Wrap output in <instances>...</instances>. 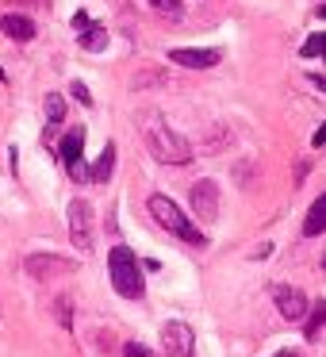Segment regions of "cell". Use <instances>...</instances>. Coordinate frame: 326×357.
Returning a JSON list of instances; mask_svg holds the SVG:
<instances>
[{"instance_id":"8992f818","label":"cell","mask_w":326,"mask_h":357,"mask_svg":"<svg viewBox=\"0 0 326 357\" xmlns=\"http://www.w3.org/2000/svg\"><path fill=\"white\" fill-rule=\"evenodd\" d=\"M162 346L169 357H192L196 349V334L188 323H180V319H173V323L162 326Z\"/></svg>"},{"instance_id":"7a4b0ae2","label":"cell","mask_w":326,"mask_h":357,"mask_svg":"<svg viewBox=\"0 0 326 357\" xmlns=\"http://www.w3.org/2000/svg\"><path fill=\"white\" fill-rule=\"evenodd\" d=\"M108 273H111V284L123 300H142L146 284H142V265L134 257L131 246H111L108 254Z\"/></svg>"},{"instance_id":"d4e9b609","label":"cell","mask_w":326,"mask_h":357,"mask_svg":"<svg viewBox=\"0 0 326 357\" xmlns=\"http://www.w3.org/2000/svg\"><path fill=\"white\" fill-rule=\"evenodd\" d=\"M0 85H4V70H0Z\"/></svg>"},{"instance_id":"6da1fadb","label":"cell","mask_w":326,"mask_h":357,"mask_svg":"<svg viewBox=\"0 0 326 357\" xmlns=\"http://www.w3.org/2000/svg\"><path fill=\"white\" fill-rule=\"evenodd\" d=\"M142 142H146V150L157 158V162H165V165H188L192 162V146H188V139L173 131L157 112H146V116H142Z\"/></svg>"},{"instance_id":"5b68a950","label":"cell","mask_w":326,"mask_h":357,"mask_svg":"<svg viewBox=\"0 0 326 357\" xmlns=\"http://www.w3.org/2000/svg\"><path fill=\"white\" fill-rule=\"evenodd\" d=\"M70 238L77 250H93V208H88L85 200H70Z\"/></svg>"},{"instance_id":"484cf974","label":"cell","mask_w":326,"mask_h":357,"mask_svg":"<svg viewBox=\"0 0 326 357\" xmlns=\"http://www.w3.org/2000/svg\"><path fill=\"white\" fill-rule=\"evenodd\" d=\"M27 4H31V0H27Z\"/></svg>"},{"instance_id":"3957f363","label":"cell","mask_w":326,"mask_h":357,"mask_svg":"<svg viewBox=\"0 0 326 357\" xmlns=\"http://www.w3.org/2000/svg\"><path fill=\"white\" fill-rule=\"evenodd\" d=\"M146 208H150V215H154V223H162L169 234L185 238L188 246H203V242H208V238H203V231H200L196 223H188V219H185V211H180L177 204L169 200V196L154 192V196L146 200Z\"/></svg>"},{"instance_id":"9c48e42d","label":"cell","mask_w":326,"mask_h":357,"mask_svg":"<svg viewBox=\"0 0 326 357\" xmlns=\"http://www.w3.org/2000/svg\"><path fill=\"white\" fill-rule=\"evenodd\" d=\"M188 200H192V211L200 215V223H215V215H219V188H215V181H196L192 192H188Z\"/></svg>"},{"instance_id":"d6986e66","label":"cell","mask_w":326,"mask_h":357,"mask_svg":"<svg viewBox=\"0 0 326 357\" xmlns=\"http://www.w3.org/2000/svg\"><path fill=\"white\" fill-rule=\"evenodd\" d=\"M70 93H73V100H81L85 108H93V93L85 89V81H73V85H70Z\"/></svg>"},{"instance_id":"7c38bea8","label":"cell","mask_w":326,"mask_h":357,"mask_svg":"<svg viewBox=\"0 0 326 357\" xmlns=\"http://www.w3.org/2000/svg\"><path fill=\"white\" fill-rule=\"evenodd\" d=\"M81 146H85V131H81V127H73V131L62 139V150H58V154H62V162L65 165L81 162Z\"/></svg>"},{"instance_id":"7402d4cb","label":"cell","mask_w":326,"mask_h":357,"mask_svg":"<svg viewBox=\"0 0 326 357\" xmlns=\"http://www.w3.org/2000/svg\"><path fill=\"white\" fill-rule=\"evenodd\" d=\"M123 354H127V357H154L146 346H139V342H131V346H123Z\"/></svg>"},{"instance_id":"4fadbf2b","label":"cell","mask_w":326,"mask_h":357,"mask_svg":"<svg viewBox=\"0 0 326 357\" xmlns=\"http://www.w3.org/2000/svg\"><path fill=\"white\" fill-rule=\"evenodd\" d=\"M81 47L93 50V54H100V50L108 47V31H104V27H93V24H88L85 31H81Z\"/></svg>"},{"instance_id":"277c9868","label":"cell","mask_w":326,"mask_h":357,"mask_svg":"<svg viewBox=\"0 0 326 357\" xmlns=\"http://www.w3.org/2000/svg\"><path fill=\"white\" fill-rule=\"evenodd\" d=\"M27 273H31V280L47 284V280L62 277V273H77V261L73 257H58V254H31L27 257Z\"/></svg>"},{"instance_id":"ba28073f","label":"cell","mask_w":326,"mask_h":357,"mask_svg":"<svg viewBox=\"0 0 326 357\" xmlns=\"http://www.w3.org/2000/svg\"><path fill=\"white\" fill-rule=\"evenodd\" d=\"M169 62L185 66V70H211V66L223 62V50H211V47H173L169 50Z\"/></svg>"},{"instance_id":"ffe728a7","label":"cell","mask_w":326,"mask_h":357,"mask_svg":"<svg viewBox=\"0 0 326 357\" xmlns=\"http://www.w3.org/2000/svg\"><path fill=\"white\" fill-rule=\"evenodd\" d=\"M70 169V177L77 181V185H85V181H93V173H88V165L85 162H73V165H65Z\"/></svg>"},{"instance_id":"30bf717a","label":"cell","mask_w":326,"mask_h":357,"mask_svg":"<svg viewBox=\"0 0 326 357\" xmlns=\"http://www.w3.org/2000/svg\"><path fill=\"white\" fill-rule=\"evenodd\" d=\"M0 31L8 35V39H16V43H31L35 39V24L27 16H0Z\"/></svg>"},{"instance_id":"44dd1931","label":"cell","mask_w":326,"mask_h":357,"mask_svg":"<svg viewBox=\"0 0 326 357\" xmlns=\"http://www.w3.org/2000/svg\"><path fill=\"white\" fill-rule=\"evenodd\" d=\"M323 334V303L315 307V315H311V326H307V338H318Z\"/></svg>"},{"instance_id":"52a82bcc","label":"cell","mask_w":326,"mask_h":357,"mask_svg":"<svg viewBox=\"0 0 326 357\" xmlns=\"http://www.w3.org/2000/svg\"><path fill=\"white\" fill-rule=\"evenodd\" d=\"M272 303H277V311L288 323H300V319L307 315V296L295 284H272Z\"/></svg>"},{"instance_id":"8fae6325","label":"cell","mask_w":326,"mask_h":357,"mask_svg":"<svg viewBox=\"0 0 326 357\" xmlns=\"http://www.w3.org/2000/svg\"><path fill=\"white\" fill-rule=\"evenodd\" d=\"M111 169H116V146H104L100 150V158H96V165H88V173H93V181L96 185H108L111 181Z\"/></svg>"},{"instance_id":"5bb4252c","label":"cell","mask_w":326,"mask_h":357,"mask_svg":"<svg viewBox=\"0 0 326 357\" xmlns=\"http://www.w3.org/2000/svg\"><path fill=\"white\" fill-rule=\"evenodd\" d=\"M323 208H326V200L318 196V200L311 204L307 219H303V234H311V238H315V234H323Z\"/></svg>"},{"instance_id":"e0dca14e","label":"cell","mask_w":326,"mask_h":357,"mask_svg":"<svg viewBox=\"0 0 326 357\" xmlns=\"http://www.w3.org/2000/svg\"><path fill=\"white\" fill-rule=\"evenodd\" d=\"M300 54H303V58H318V54H323V31L311 35V39L300 47Z\"/></svg>"},{"instance_id":"2e32d148","label":"cell","mask_w":326,"mask_h":357,"mask_svg":"<svg viewBox=\"0 0 326 357\" xmlns=\"http://www.w3.org/2000/svg\"><path fill=\"white\" fill-rule=\"evenodd\" d=\"M154 12H162V16H169V20H177L180 12H185V0H146Z\"/></svg>"},{"instance_id":"603a6c76","label":"cell","mask_w":326,"mask_h":357,"mask_svg":"<svg viewBox=\"0 0 326 357\" xmlns=\"http://www.w3.org/2000/svg\"><path fill=\"white\" fill-rule=\"evenodd\" d=\"M73 27H77V35L88 27V16H85V12H77V16H73Z\"/></svg>"},{"instance_id":"9a60e30c","label":"cell","mask_w":326,"mask_h":357,"mask_svg":"<svg viewBox=\"0 0 326 357\" xmlns=\"http://www.w3.org/2000/svg\"><path fill=\"white\" fill-rule=\"evenodd\" d=\"M42 108H47V123H50V127L62 123V119H65V100H62L58 93H50L47 100H42Z\"/></svg>"},{"instance_id":"cb8c5ba5","label":"cell","mask_w":326,"mask_h":357,"mask_svg":"<svg viewBox=\"0 0 326 357\" xmlns=\"http://www.w3.org/2000/svg\"><path fill=\"white\" fill-rule=\"evenodd\" d=\"M277 357H295V354H292V349H284V354H277Z\"/></svg>"},{"instance_id":"ac0fdd59","label":"cell","mask_w":326,"mask_h":357,"mask_svg":"<svg viewBox=\"0 0 326 357\" xmlns=\"http://www.w3.org/2000/svg\"><path fill=\"white\" fill-rule=\"evenodd\" d=\"M54 311H58V323H62V331H70V326H73V315H70L73 303H70V300H58Z\"/></svg>"}]
</instances>
